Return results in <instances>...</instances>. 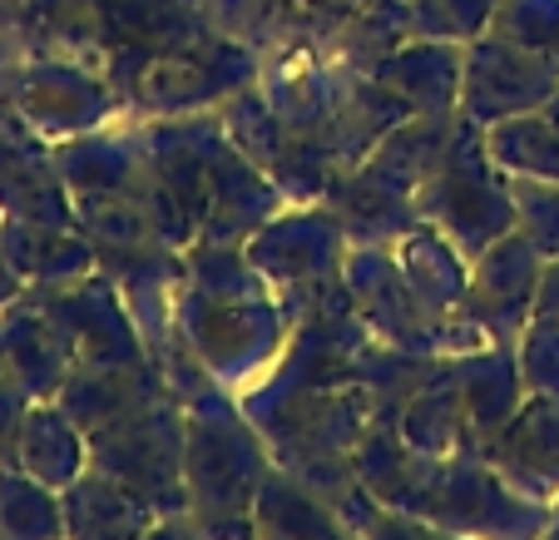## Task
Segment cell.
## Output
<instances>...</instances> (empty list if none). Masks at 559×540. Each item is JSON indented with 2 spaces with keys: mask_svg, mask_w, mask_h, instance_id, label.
<instances>
[{
  "mask_svg": "<svg viewBox=\"0 0 559 540\" xmlns=\"http://www.w3.org/2000/svg\"><path fill=\"white\" fill-rule=\"evenodd\" d=\"M367 338L371 332L342 287L307 307L273 367L238 392L277 467L328 501H342L357 486V446L371 432V402L357 381Z\"/></svg>",
  "mask_w": 559,
  "mask_h": 540,
  "instance_id": "6da1fadb",
  "label": "cell"
},
{
  "mask_svg": "<svg viewBox=\"0 0 559 540\" xmlns=\"http://www.w3.org/2000/svg\"><path fill=\"white\" fill-rule=\"evenodd\" d=\"M357 481L377 501L465 540H539L545 501L515 491L480 451H421L396 426H371L357 446Z\"/></svg>",
  "mask_w": 559,
  "mask_h": 540,
  "instance_id": "7a4b0ae2",
  "label": "cell"
},
{
  "mask_svg": "<svg viewBox=\"0 0 559 540\" xmlns=\"http://www.w3.org/2000/svg\"><path fill=\"white\" fill-rule=\"evenodd\" d=\"M158 367L169 377V392L183 402L189 442H183V491L189 516L213 540H253V501L267 471L277 467L263 432L243 412V397L228 392L193 348L174 332L158 348Z\"/></svg>",
  "mask_w": 559,
  "mask_h": 540,
  "instance_id": "3957f363",
  "label": "cell"
},
{
  "mask_svg": "<svg viewBox=\"0 0 559 540\" xmlns=\"http://www.w3.org/2000/svg\"><path fill=\"white\" fill-rule=\"evenodd\" d=\"M174 332L193 357L228 387L248 392L287 348L293 318L253 268L243 244L193 238L183 248V287L174 303Z\"/></svg>",
  "mask_w": 559,
  "mask_h": 540,
  "instance_id": "277c9868",
  "label": "cell"
},
{
  "mask_svg": "<svg viewBox=\"0 0 559 540\" xmlns=\"http://www.w3.org/2000/svg\"><path fill=\"white\" fill-rule=\"evenodd\" d=\"M328 35L263 55L258 60V90L267 95V105L277 109L283 125H293L317 149H328L332 164L347 174L367 160V149L386 129L402 125L406 105L377 74H361L347 60H337Z\"/></svg>",
  "mask_w": 559,
  "mask_h": 540,
  "instance_id": "5b68a950",
  "label": "cell"
},
{
  "mask_svg": "<svg viewBox=\"0 0 559 540\" xmlns=\"http://www.w3.org/2000/svg\"><path fill=\"white\" fill-rule=\"evenodd\" d=\"M455 125H461V109L455 115H406L367 149L357 169H347L332 184L322 203L342 219L352 244H396L421 223L416 193L445 160Z\"/></svg>",
  "mask_w": 559,
  "mask_h": 540,
  "instance_id": "8992f818",
  "label": "cell"
},
{
  "mask_svg": "<svg viewBox=\"0 0 559 540\" xmlns=\"http://www.w3.org/2000/svg\"><path fill=\"white\" fill-rule=\"evenodd\" d=\"M421 223L441 228L465 258H480L496 238L515 228V199H510V174L490 160L486 129L461 119L451 134L445 160L416 193Z\"/></svg>",
  "mask_w": 559,
  "mask_h": 540,
  "instance_id": "52a82bcc",
  "label": "cell"
},
{
  "mask_svg": "<svg viewBox=\"0 0 559 540\" xmlns=\"http://www.w3.org/2000/svg\"><path fill=\"white\" fill-rule=\"evenodd\" d=\"M0 99L50 144L129 119L124 99L115 95V85L95 64L45 50H21L11 40H0Z\"/></svg>",
  "mask_w": 559,
  "mask_h": 540,
  "instance_id": "ba28073f",
  "label": "cell"
},
{
  "mask_svg": "<svg viewBox=\"0 0 559 540\" xmlns=\"http://www.w3.org/2000/svg\"><path fill=\"white\" fill-rule=\"evenodd\" d=\"M243 248L293 322L302 318L307 307L322 303V297L347 287L352 234L342 228V219L328 203H287Z\"/></svg>",
  "mask_w": 559,
  "mask_h": 540,
  "instance_id": "9c48e42d",
  "label": "cell"
},
{
  "mask_svg": "<svg viewBox=\"0 0 559 540\" xmlns=\"http://www.w3.org/2000/svg\"><path fill=\"white\" fill-rule=\"evenodd\" d=\"M183 442H189V416H183L179 397L169 392L144 412L90 436V467L134 486L144 501H154L158 516H179V510H189Z\"/></svg>",
  "mask_w": 559,
  "mask_h": 540,
  "instance_id": "30bf717a",
  "label": "cell"
},
{
  "mask_svg": "<svg viewBox=\"0 0 559 540\" xmlns=\"http://www.w3.org/2000/svg\"><path fill=\"white\" fill-rule=\"evenodd\" d=\"M347 297L357 307L361 328L386 348L421 352V357H451V352H471L465 338L441 322L431 307L416 297L412 278L402 273L391 244H352L347 254Z\"/></svg>",
  "mask_w": 559,
  "mask_h": 540,
  "instance_id": "8fae6325",
  "label": "cell"
},
{
  "mask_svg": "<svg viewBox=\"0 0 559 540\" xmlns=\"http://www.w3.org/2000/svg\"><path fill=\"white\" fill-rule=\"evenodd\" d=\"M258 85V55L243 45L209 35L189 50L158 55L144 64L134 95H129V119H169V115H199V109H223L238 90Z\"/></svg>",
  "mask_w": 559,
  "mask_h": 540,
  "instance_id": "7c38bea8",
  "label": "cell"
},
{
  "mask_svg": "<svg viewBox=\"0 0 559 540\" xmlns=\"http://www.w3.org/2000/svg\"><path fill=\"white\" fill-rule=\"evenodd\" d=\"M218 115H223L228 139L277 184V193H283L287 203H322L332 193V184L342 179V169L332 164L328 149H317L312 139H302L293 125H283L258 85L238 90Z\"/></svg>",
  "mask_w": 559,
  "mask_h": 540,
  "instance_id": "4fadbf2b",
  "label": "cell"
},
{
  "mask_svg": "<svg viewBox=\"0 0 559 540\" xmlns=\"http://www.w3.org/2000/svg\"><path fill=\"white\" fill-rule=\"evenodd\" d=\"M25 297L70 338L80 367H109V362L154 357L134 322V313H129L124 293H119V283L105 268L74 278V283H60V287H25Z\"/></svg>",
  "mask_w": 559,
  "mask_h": 540,
  "instance_id": "5bb4252c",
  "label": "cell"
},
{
  "mask_svg": "<svg viewBox=\"0 0 559 540\" xmlns=\"http://www.w3.org/2000/svg\"><path fill=\"white\" fill-rule=\"evenodd\" d=\"M559 95V70L545 55L486 31L465 45V80H461V119L490 129L500 119L535 115Z\"/></svg>",
  "mask_w": 559,
  "mask_h": 540,
  "instance_id": "9a60e30c",
  "label": "cell"
},
{
  "mask_svg": "<svg viewBox=\"0 0 559 540\" xmlns=\"http://www.w3.org/2000/svg\"><path fill=\"white\" fill-rule=\"evenodd\" d=\"M539 278H545L539 248L520 228H510L506 238H496L471 263V287H465L461 318L486 342L515 348V338L530 328V318L539 307Z\"/></svg>",
  "mask_w": 559,
  "mask_h": 540,
  "instance_id": "2e32d148",
  "label": "cell"
},
{
  "mask_svg": "<svg viewBox=\"0 0 559 540\" xmlns=\"http://www.w3.org/2000/svg\"><path fill=\"white\" fill-rule=\"evenodd\" d=\"M0 219L74 223V199L55 164V144L35 134L5 99H0Z\"/></svg>",
  "mask_w": 559,
  "mask_h": 540,
  "instance_id": "e0dca14e",
  "label": "cell"
},
{
  "mask_svg": "<svg viewBox=\"0 0 559 540\" xmlns=\"http://www.w3.org/2000/svg\"><path fill=\"white\" fill-rule=\"evenodd\" d=\"M158 397H169V377L158 367V357L144 362H109V367H74L64 387L55 392L60 412L70 416L85 436L105 432V426L124 422V416L154 407Z\"/></svg>",
  "mask_w": 559,
  "mask_h": 540,
  "instance_id": "ac0fdd59",
  "label": "cell"
},
{
  "mask_svg": "<svg viewBox=\"0 0 559 540\" xmlns=\"http://www.w3.org/2000/svg\"><path fill=\"white\" fill-rule=\"evenodd\" d=\"M490 467L530 501H559V397H525L506 432L490 442Z\"/></svg>",
  "mask_w": 559,
  "mask_h": 540,
  "instance_id": "d6986e66",
  "label": "cell"
},
{
  "mask_svg": "<svg viewBox=\"0 0 559 540\" xmlns=\"http://www.w3.org/2000/svg\"><path fill=\"white\" fill-rule=\"evenodd\" d=\"M0 362H5V372L25 387L31 402H55L64 377L80 367L70 338H64L25 293L15 297L11 307H0Z\"/></svg>",
  "mask_w": 559,
  "mask_h": 540,
  "instance_id": "ffe728a7",
  "label": "cell"
},
{
  "mask_svg": "<svg viewBox=\"0 0 559 540\" xmlns=\"http://www.w3.org/2000/svg\"><path fill=\"white\" fill-rule=\"evenodd\" d=\"M391 254H396L402 273L412 278L416 297H421V303L431 307L441 322H451V328L461 332L465 348H471V352L475 348H490V342L461 318L465 287H471V258H465L461 248H455L451 238L441 234V228H431V223H416L412 234H402L396 244H391Z\"/></svg>",
  "mask_w": 559,
  "mask_h": 540,
  "instance_id": "44dd1931",
  "label": "cell"
},
{
  "mask_svg": "<svg viewBox=\"0 0 559 540\" xmlns=\"http://www.w3.org/2000/svg\"><path fill=\"white\" fill-rule=\"evenodd\" d=\"M455 367H461L465 436H471V451L486 456L490 442L506 432V422L525 407V397H530L525 372H520L515 348H506V342H490V348H475V352H455Z\"/></svg>",
  "mask_w": 559,
  "mask_h": 540,
  "instance_id": "7402d4cb",
  "label": "cell"
},
{
  "mask_svg": "<svg viewBox=\"0 0 559 540\" xmlns=\"http://www.w3.org/2000/svg\"><path fill=\"white\" fill-rule=\"evenodd\" d=\"M64 506V540H139L158 520V506L144 501L134 486L99 467H85L60 491Z\"/></svg>",
  "mask_w": 559,
  "mask_h": 540,
  "instance_id": "603a6c76",
  "label": "cell"
},
{
  "mask_svg": "<svg viewBox=\"0 0 559 540\" xmlns=\"http://www.w3.org/2000/svg\"><path fill=\"white\" fill-rule=\"evenodd\" d=\"M0 254L25 287H60L99 268V254L74 223L0 219Z\"/></svg>",
  "mask_w": 559,
  "mask_h": 540,
  "instance_id": "cb8c5ba5",
  "label": "cell"
},
{
  "mask_svg": "<svg viewBox=\"0 0 559 540\" xmlns=\"http://www.w3.org/2000/svg\"><path fill=\"white\" fill-rule=\"evenodd\" d=\"M377 80L406 105V115H455L465 80V45L412 40L377 70Z\"/></svg>",
  "mask_w": 559,
  "mask_h": 540,
  "instance_id": "d4e9b609",
  "label": "cell"
},
{
  "mask_svg": "<svg viewBox=\"0 0 559 540\" xmlns=\"http://www.w3.org/2000/svg\"><path fill=\"white\" fill-rule=\"evenodd\" d=\"M203 15L223 40L253 50L258 60L283 50V45L317 40V35H328L337 25L332 15L312 11L302 0H203Z\"/></svg>",
  "mask_w": 559,
  "mask_h": 540,
  "instance_id": "484cf974",
  "label": "cell"
},
{
  "mask_svg": "<svg viewBox=\"0 0 559 540\" xmlns=\"http://www.w3.org/2000/svg\"><path fill=\"white\" fill-rule=\"evenodd\" d=\"M253 540H357L337 501L273 467L253 501Z\"/></svg>",
  "mask_w": 559,
  "mask_h": 540,
  "instance_id": "4316f807",
  "label": "cell"
},
{
  "mask_svg": "<svg viewBox=\"0 0 559 540\" xmlns=\"http://www.w3.org/2000/svg\"><path fill=\"white\" fill-rule=\"evenodd\" d=\"M11 461L50 491H64L90 467V436L60 412V402H31Z\"/></svg>",
  "mask_w": 559,
  "mask_h": 540,
  "instance_id": "83f0119b",
  "label": "cell"
},
{
  "mask_svg": "<svg viewBox=\"0 0 559 540\" xmlns=\"http://www.w3.org/2000/svg\"><path fill=\"white\" fill-rule=\"evenodd\" d=\"M396 432L406 436L421 451H471V436H465V402H461V367L451 357H436L431 377L421 381V392L406 402Z\"/></svg>",
  "mask_w": 559,
  "mask_h": 540,
  "instance_id": "f1b7e54d",
  "label": "cell"
},
{
  "mask_svg": "<svg viewBox=\"0 0 559 540\" xmlns=\"http://www.w3.org/2000/svg\"><path fill=\"white\" fill-rule=\"evenodd\" d=\"M436 357H421V352H402V348H386V342L367 338L357 357V381L361 392L371 402V426H396L421 381L431 377Z\"/></svg>",
  "mask_w": 559,
  "mask_h": 540,
  "instance_id": "f546056e",
  "label": "cell"
},
{
  "mask_svg": "<svg viewBox=\"0 0 559 540\" xmlns=\"http://www.w3.org/2000/svg\"><path fill=\"white\" fill-rule=\"evenodd\" d=\"M0 540H64L60 491L35 481L15 461H0Z\"/></svg>",
  "mask_w": 559,
  "mask_h": 540,
  "instance_id": "4dcf8cb0",
  "label": "cell"
},
{
  "mask_svg": "<svg viewBox=\"0 0 559 540\" xmlns=\"http://www.w3.org/2000/svg\"><path fill=\"white\" fill-rule=\"evenodd\" d=\"M486 144H490V160H496L506 174L559 184V125L545 115V109L490 125Z\"/></svg>",
  "mask_w": 559,
  "mask_h": 540,
  "instance_id": "1f68e13d",
  "label": "cell"
},
{
  "mask_svg": "<svg viewBox=\"0 0 559 540\" xmlns=\"http://www.w3.org/2000/svg\"><path fill=\"white\" fill-rule=\"evenodd\" d=\"M337 510L347 516V526L357 540H465V536H451V530H441V526H426V520L377 501L361 481L337 501Z\"/></svg>",
  "mask_w": 559,
  "mask_h": 540,
  "instance_id": "d6a6232c",
  "label": "cell"
},
{
  "mask_svg": "<svg viewBox=\"0 0 559 540\" xmlns=\"http://www.w3.org/2000/svg\"><path fill=\"white\" fill-rule=\"evenodd\" d=\"M416 40H455L471 45L475 35L490 31L496 0H406Z\"/></svg>",
  "mask_w": 559,
  "mask_h": 540,
  "instance_id": "836d02e7",
  "label": "cell"
},
{
  "mask_svg": "<svg viewBox=\"0 0 559 540\" xmlns=\"http://www.w3.org/2000/svg\"><path fill=\"white\" fill-rule=\"evenodd\" d=\"M490 31L545 55L559 70V0H496Z\"/></svg>",
  "mask_w": 559,
  "mask_h": 540,
  "instance_id": "e575fe53",
  "label": "cell"
},
{
  "mask_svg": "<svg viewBox=\"0 0 559 540\" xmlns=\"http://www.w3.org/2000/svg\"><path fill=\"white\" fill-rule=\"evenodd\" d=\"M510 199H515V228L539 248V258H559V184L510 174Z\"/></svg>",
  "mask_w": 559,
  "mask_h": 540,
  "instance_id": "d590c367",
  "label": "cell"
},
{
  "mask_svg": "<svg viewBox=\"0 0 559 540\" xmlns=\"http://www.w3.org/2000/svg\"><path fill=\"white\" fill-rule=\"evenodd\" d=\"M515 357L530 397H559V318L535 313L530 328L515 338Z\"/></svg>",
  "mask_w": 559,
  "mask_h": 540,
  "instance_id": "8d00e7d4",
  "label": "cell"
},
{
  "mask_svg": "<svg viewBox=\"0 0 559 540\" xmlns=\"http://www.w3.org/2000/svg\"><path fill=\"white\" fill-rule=\"evenodd\" d=\"M25 412H31V397H25V387L5 372V362H0V461L15 456V436H21Z\"/></svg>",
  "mask_w": 559,
  "mask_h": 540,
  "instance_id": "74e56055",
  "label": "cell"
},
{
  "mask_svg": "<svg viewBox=\"0 0 559 540\" xmlns=\"http://www.w3.org/2000/svg\"><path fill=\"white\" fill-rule=\"evenodd\" d=\"M139 540H213V536L189 516V510H179V516H158Z\"/></svg>",
  "mask_w": 559,
  "mask_h": 540,
  "instance_id": "f35d334b",
  "label": "cell"
},
{
  "mask_svg": "<svg viewBox=\"0 0 559 540\" xmlns=\"http://www.w3.org/2000/svg\"><path fill=\"white\" fill-rule=\"evenodd\" d=\"M535 313H545V318H559V258H549L545 263V278H539V307Z\"/></svg>",
  "mask_w": 559,
  "mask_h": 540,
  "instance_id": "ab89813d",
  "label": "cell"
},
{
  "mask_svg": "<svg viewBox=\"0 0 559 540\" xmlns=\"http://www.w3.org/2000/svg\"><path fill=\"white\" fill-rule=\"evenodd\" d=\"M21 293H25V283L15 278V268L5 263V254H0V307H11Z\"/></svg>",
  "mask_w": 559,
  "mask_h": 540,
  "instance_id": "60d3db41",
  "label": "cell"
},
{
  "mask_svg": "<svg viewBox=\"0 0 559 540\" xmlns=\"http://www.w3.org/2000/svg\"><path fill=\"white\" fill-rule=\"evenodd\" d=\"M302 5H312V11L332 15V21H342V15H352L361 5V0H302Z\"/></svg>",
  "mask_w": 559,
  "mask_h": 540,
  "instance_id": "b9f144b4",
  "label": "cell"
},
{
  "mask_svg": "<svg viewBox=\"0 0 559 540\" xmlns=\"http://www.w3.org/2000/svg\"><path fill=\"white\" fill-rule=\"evenodd\" d=\"M539 540H559V501H555V510H549V526L539 530Z\"/></svg>",
  "mask_w": 559,
  "mask_h": 540,
  "instance_id": "7bdbcfd3",
  "label": "cell"
},
{
  "mask_svg": "<svg viewBox=\"0 0 559 540\" xmlns=\"http://www.w3.org/2000/svg\"><path fill=\"white\" fill-rule=\"evenodd\" d=\"M545 115H549V119H555V125H559V95H555V99H549V105H545Z\"/></svg>",
  "mask_w": 559,
  "mask_h": 540,
  "instance_id": "ee69618b",
  "label": "cell"
}]
</instances>
